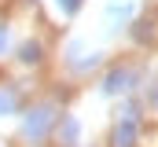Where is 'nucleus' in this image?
I'll return each mask as SVG.
<instances>
[{"label":"nucleus","instance_id":"nucleus-1","mask_svg":"<svg viewBox=\"0 0 158 147\" xmlns=\"http://www.w3.org/2000/svg\"><path fill=\"white\" fill-rule=\"evenodd\" d=\"M52 121H55V110L52 107H33L26 114V121H22V132H26L30 140H40V136L52 129Z\"/></svg>","mask_w":158,"mask_h":147},{"label":"nucleus","instance_id":"nucleus-2","mask_svg":"<svg viewBox=\"0 0 158 147\" xmlns=\"http://www.w3.org/2000/svg\"><path fill=\"white\" fill-rule=\"evenodd\" d=\"M136 132H140V114H136V107H125L118 129H114V147H132Z\"/></svg>","mask_w":158,"mask_h":147},{"label":"nucleus","instance_id":"nucleus-3","mask_svg":"<svg viewBox=\"0 0 158 147\" xmlns=\"http://www.w3.org/2000/svg\"><path fill=\"white\" fill-rule=\"evenodd\" d=\"M132 81H136L132 70H114V74H107L103 92H107V96H118V92H125V88H132Z\"/></svg>","mask_w":158,"mask_h":147},{"label":"nucleus","instance_id":"nucleus-4","mask_svg":"<svg viewBox=\"0 0 158 147\" xmlns=\"http://www.w3.org/2000/svg\"><path fill=\"white\" fill-rule=\"evenodd\" d=\"M129 15H132V0H110V4H107V22H110V30L125 26Z\"/></svg>","mask_w":158,"mask_h":147},{"label":"nucleus","instance_id":"nucleus-5","mask_svg":"<svg viewBox=\"0 0 158 147\" xmlns=\"http://www.w3.org/2000/svg\"><path fill=\"white\" fill-rule=\"evenodd\" d=\"M19 110V96L11 92V88H0V118H7V114H15Z\"/></svg>","mask_w":158,"mask_h":147},{"label":"nucleus","instance_id":"nucleus-6","mask_svg":"<svg viewBox=\"0 0 158 147\" xmlns=\"http://www.w3.org/2000/svg\"><path fill=\"white\" fill-rule=\"evenodd\" d=\"M77 136H81V125L74 121V118H66V121H63V144L74 147V144H77Z\"/></svg>","mask_w":158,"mask_h":147},{"label":"nucleus","instance_id":"nucleus-7","mask_svg":"<svg viewBox=\"0 0 158 147\" xmlns=\"http://www.w3.org/2000/svg\"><path fill=\"white\" fill-rule=\"evenodd\" d=\"M19 59H22V63H37V59H40V44H37V40H26L22 52H19Z\"/></svg>","mask_w":158,"mask_h":147},{"label":"nucleus","instance_id":"nucleus-8","mask_svg":"<svg viewBox=\"0 0 158 147\" xmlns=\"http://www.w3.org/2000/svg\"><path fill=\"white\" fill-rule=\"evenodd\" d=\"M55 4H59V11H63V15H74V11L81 7V0H55Z\"/></svg>","mask_w":158,"mask_h":147},{"label":"nucleus","instance_id":"nucleus-9","mask_svg":"<svg viewBox=\"0 0 158 147\" xmlns=\"http://www.w3.org/2000/svg\"><path fill=\"white\" fill-rule=\"evenodd\" d=\"M4 52H7V30L0 26V55H4Z\"/></svg>","mask_w":158,"mask_h":147},{"label":"nucleus","instance_id":"nucleus-10","mask_svg":"<svg viewBox=\"0 0 158 147\" xmlns=\"http://www.w3.org/2000/svg\"><path fill=\"white\" fill-rule=\"evenodd\" d=\"M155 103H158V92H155Z\"/></svg>","mask_w":158,"mask_h":147}]
</instances>
